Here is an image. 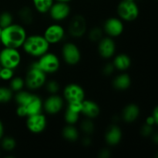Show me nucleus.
I'll return each mask as SVG.
<instances>
[{
	"instance_id": "obj_1",
	"label": "nucleus",
	"mask_w": 158,
	"mask_h": 158,
	"mask_svg": "<svg viewBox=\"0 0 158 158\" xmlns=\"http://www.w3.org/2000/svg\"><path fill=\"white\" fill-rule=\"evenodd\" d=\"M27 35L26 29L23 25L13 23L7 27L2 28L0 43L3 47L19 49L23 47Z\"/></svg>"
},
{
	"instance_id": "obj_2",
	"label": "nucleus",
	"mask_w": 158,
	"mask_h": 158,
	"mask_svg": "<svg viewBox=\"0 0 158 158\" xmlns=\"http://www.w3.org/2000/svg\"><path fill=\"white\" fill-rule=\"evenodd\" d=\"M26 54L34 58H39L49 52L50 44L41 34H31L27 35L23 46Z\"/></svg>"
},
{
	"instance_id": "obj_3",
	"label": "nucleus",
	"mask_w": 158,
	"mask_h": 158,
	"mask_svg": "<svg viewBox=\"0 0 158 158\" xmlns=\"http://www.w3.org/2000/svg\"><path fill=\"white\" fill-rule=\"evenodd\" d=\"M24 79L26 87L31 91H35L45 86L47 81V74L38 67L35 61L29 66Z\"/></svg>"
},
{
	"instance_id": "obj_4",
	"label": "nucleus",
	"mask_w": 158,
	"mask_h": 158,
	"mask_svg": "<svg viewBox=\"0 0 158 158\" xmlns=\"http://www.w3.org/2000/svg\"><path fill=\"white\" fill-rule=\"evenodd\" d=\"M35 62L38 67L47 75L57 73L61 66L60 57L56 53L49 51L39 57Z\"/></svg>"
},
{
	"instance_id": "obj_5",
	"label": "nucleus",
	"mask_w": 158,
	"mask_h": 158,
	"mask_svg": "<svg viewBox=\"0 0 158 158\" xmlns=\"http://www.w3.org/2000/svg\"><path fill=\"white\" fill-rule=\"evenodd\" d=\"M117 13L122 21L131 23L138 18L140 9L135 1L122 0L117 5Z\"/></svg>"
},
{
	"instance_id": "obj_6",
	"label": "nucleus",
	"mask_w": 158,
	"mask_h": 158,
	"mask_svg": "<svg viewBox=\"0 0 158 158\" xmlns=\"http://www.w3.org/2000/svg\"><path fill=\"white\" fill-rule=\"evenodd\" d=\"M22 63V54L19 49L3 47L0 50V66L15 69Z\"/></svg>"
},
{
	"instance_id": "obj_7",
	"label": "nucleus",
	"mask_w": 158,
	"mask_h": 158,
	"mask_svg": "<svg viewBox=\"0 0 158 158\" xmlns=\"http://www.w3.org/2000/svg\"><path fill=\"white\" fill-rule=\"evenodd\" d=\"M61 57L63 62L68 66H77L81 61V51L76 43L67 42L62 46Z\"/></svg>"
},
{
	"instance_id": "obj_8",
	"label": "nucleus",
	"mask_w": 158,
	"mask_h": 158,
	"mask_svg": "<svg viewBox=\"0 0 158 158\" xmlns=\"http://www.w3.org/2000/svg\"><path fill=\"white\" fill-rule=\"evenodd\" d=\"M87 32V22L83 15L77 14L72 16L68 24V32L76 39L82 38Z\"/></svg>"
},
{
	"instance_id": "obj_9",
	"label": "nucleus",
	"mask_w": 158,
	"mask_h": 158,
	"mask_svg": "<svg viewBox=\"0 0 158 158\" xmlns=\"http://www.w3.org/2000/svg\"><path fill=\"white\" fill-rule=\"evenodd\" d=\"M46 41L51 45H56L63 41L66 36V29L59 23L49 25L43 34Z\"/></svg>"
},
{
	"instance_id": "obj_10",
	"label": "nucleus",
	"mask_w": 158,
	"mask_h": 158,
	"mask_svg": "<svg viewBox=\"0 0 158 158\" xmlns=\"http://www.w3.org/2000/svg\"><path fill=\"white\" fill-rule=\"evenodd\" d=\"M63 97L67 103L83 102L86 99V92L80 84L71 83L66 85L63 89Z\"/></svg>"
},
{
	"instance_id": "obj_11",
	"label": "nucleus",
	"mask_w": 158,
	"mask_h": 158,
	"mask_svg": "<svg viewBox=\"0 0 158 158\" xmlns=\"http://www.w3.org/2000/svg\"><path fill=\"white\" fill-rule=\"evenodd\" d=\"M48 14L54 22L60 23L69 18L71 14V8L68 2L55 1Z\"/></svg>"
},
{
	"instance_id": "obj_12",
	"label": "nucleus",
	"mask_w": 158,
	"mask_h": 158,
	"mask_svg": "<svg viewBox=\"0 0 158 158\" xmlns=\"http://www.w3.org/2000/svg\"><path fill=\"white\" fill-rule=\"evenodd\" d=\"M47 117L43 113L34 114L26 117V128L34 134H42L47 127Z\"/></svg>"
},
{
	"instance_id": "obj_13",
	"label": "nucleus",
	"mask_w": 158,
	"mask_h": 158,
	"mask_svg": "<svg viewBox=\"0 0 158 158\" xmlns=\"http://www.w3.org/2000/svg\"><path fill=\"white\" fill-rule=\"evenodd\" d=\"M103 30L106 35L112 38L120 36L124 31V22L122 21L118 16L110 17L105 20L103 23Z\"/></svg>"
},
{
	"instance_id": "obj_14",
	"label": "nucleus",
	"mask_w": 158,
	"mask_h": 158,
	"mask_svg": "<svg viewBox=\"0 0 158 158\" xmlns=\"http://www.w3.org/2000/svg\"><path fill=\"white\" fill-rule=\"evenodd\" d=\"M65 100L62 96L50 94L43 101V111L49 115H56L63 110Z\"/></svg>"
},
{
	"instance_id": "obj_15",
	"label": "nucleus",
	"mask_w": 158,
	"mask_h": 158,
	"mask_svg": "<svg viewBox=\"0 0 158 158\" xmlns=\"http://www.w3.org/2000/svg\"><path fill=\"white\" fill-rule=\"evenodd\" d=\"M97 51L101 58L110 60L116 55L117 44L114 38L106 35L97 43Z\"/></svg>"
},
{
	"instance_id": "obj_16",
	"label": "nucleus",
	"mask_w": 158,
	"mask_h": 158,
	"mask_svg": "<svg viewBox=\"0 0 158 158\" xmlns=\"http://www.w3.org/2000/svg\"><path fill=\"white\" fill-rule=\"evenodd\" d=\"M27 113V117L34 114L43 113V100L40 96L30 92L26 100L22 104Z\"/></svg>"
},
{
	"instance_id": "obj_17",
	"label": "nucleus",
	"mask_w": 158,
	"mask_h": 158,
	"mask_svg": "<svg viewBox=\"0 0 158 158\" xmlns=\"http://www.w3.org/2000/svg\"><path fill=\"white\" fill-rule=\"evenodd\" d=\"M123 131L121 128L116 124H112L106 129L104 134V140L109 146H117L121 142Z\"/></svg>"
},
{
	"instance_id": "obj_18",
	"label": "nucleus",
	"mask_w": 158,
	"mask_h": 158,
	"mask_svg": "<svg viewBox=\"0 0 158 158\" xmlns=\"http://www.w3.org/2000/svg\"><path fill=\"white\" fill-rule=\"evenodd\" d=\"M100 114V107L96 101L85 99L82 103L81 115L86 118L96 119Z\"/></svg>"
},
{
	"instance_id": "obj_19",
	"label": "nucleus",
	"mask_w": 158,
	"mask_h": 158,
	"mask_svg": "<svg viewBox=\"0 0 158 158\" xmlns=\"http://www.w3.org/2000/svg\"><path fill=\"white\" fill-rule=\"evenodd\" d=\"M140 107L135 103H129L123 107L121 113V118L125 123H132L140 116Z\"/></svg>"
},
{
	"instance_id": "obj_20",
	"label": "nucleus",
	"mask_w": 158,
	"mask_h": 158,
	"mask_svg": "<svg viewBox=\"0 0 158 158\" xmlns=\"http://www.w3.org/2000/svg\"><path fill=\"white\" fill-rule=\"evenodd\" d=\"M113 87L119 91H125L131 86V78L128 73L121 72L116 76L112 82Z\"/></svg>"
},
{
	"instance_id": "obj_21",
	"label": "nucleus",
	"mask_w": 158,
	"mask_h": 158,
	"mask_svg": "<svg viewBox=\"0 0 158 158\" xmlns=\"http://www.w3.org/2000/svg\"><path fill=\"white\" fill-rule=\"evenodd\" d=\"M112 63L116 70L125 72L128 69H130L132 62H131V57L127 54L118 53L113 57Z\"/></svg>"
},
{
	"instance_id": "obj_22",
	"label": "nucleus",
	"mask_w": 158,
	"mask_h": 158,
	"mask_svg": "<svg viewBox=\"0 0 158 158\" xmlns=\"http://www.w3.org/2000/svg\"><path fill=\"white\" fill-rule=\"evenodd\" d=\"M61 133L62 137L69 142H76L80 138V131L75 125L66 124Z\"/></svg>"
},
{
	"instance_id": "obj_23",
	"label": "nucleus",
	"mask_w": 158,
	"mask_h": 158,
	"mask_svg": "<svg viewBox=\"0 0 158 158\" xmlns=\"http://www.w3.org/2000/svg\"><path fill=\"white\" fill-rule=\"evenodd\" d=\"M54 2L55 0H32L34 9L40 14L48 13Z\"/></svg>"
},
{
	"instance_id": "obj_24",
	"label": "nucleus",
	"mask_w": 158,
	"mask_h": 158,
	"mask_svg": "<svg viewBox=\"0 0 158 158\" xmlns=\"http://www.w3.org/2000/svg\"><path fill=\"white\" fill-rule=\"evenodd\" d=\"M19 18L23 24L29 25L32 23L34 20V15L32 10L29 6H24L21 8L18 12Z\"/></svg>"
},
{
	"instance_id": "obj_25",
	"label": "nucleus",
	"mask_w": 158,
	"mask_h": 158,
	"mask_svg": "<svg viewBox=\"0 0 158 158\" xmlns=\"http://www.w3.org/2000/svg\"><path fill=\"white\" fill-rule=\"evenodd\" d=\"M9 82V88L12 89L14 94L23 90L26 87L25 79L22 77H19V76H14Z\"/></svg>"
},
{
	"instance_id": "obj_26",
	"label": "nucleus",
	"mask_w": 158,
	"mask_h": 158,
	"mask_svg": "<svg viewBox=\"0 0 158 158\" xmlns=\"http://www.w3.org/2000/svg\"><path fill=\"white\" fill-rule=\"evenodd\" d=\"M80 115L81 114L80 113L76 112V111H73L66 107L64 115H63V118H64V120L66 123V124L76 125L78 123L79 120H80Z\"/></svg>"
},
{
	"instance_id": "obj_27",
	"label": "nucleus",
	"mask_w": 158,
	"mask_h": 158,
	"mask_svg": "<svg viewBox=\"0 0 158 158\" xmlns=\"http://www.w3.org/2000/svg\"><path fill=\"white\" fill-rule=\"evenodd\" d=\"M16 140L14 137H10V136H6L3 137L1 139V147L2 150L7 151V152H11L16 148Z\"/></svg>"
},
{
	"instance_id": "obj_28",
	"label": "nucleus",
	"mask_w": 158,
	"mask_h": 158,
	"mask_svg": "<svg viewBox=\"0 0 158 158\" xmlns=\"http://www.w3.org/2000/svg\"><path fill=\"white\" fill-rule=\"evenodd\" d=\"M14 93L9 86H0V104L10 102L13 99Z\"/></svg>"
},
{
	"instance_id": "obj_29",
	"label": "nucleus",
	"mask_w": 158,
	"mask_h": 158,
	"mask_svg": "<svg viewBox=\"0 0 158 158\" xmlns=\"http://www.w3.org/2000/svg\"><path fill=\"white\" fill-rule=\"evenodd\" d=\"M80 130L86 136H90L93 134L95 130V125L92 121V119L86 118L83 120L80 124Z\"/></svg>"
},
{
	"instance_id": "obj_30",
	"label": "nucleus",
	"mask_w": 158,
	"mask_h": 158,
	"mask_svg": "<svg viewBox=\"0 0 158 158\" xmlns=\"http://www.w3.org/2000/svg\"><path fill=\"white\" fill-rule=\"evenodd\" d=\"M104 32L103 30V28H100L99 26H94L92 29H89L88 32V38L93 43H98L100 40L103 37Z\"/></svg>"
},
{
	"instance_id": "obj_31",
	"label": "nucleus",
	"mask_w": 158,
	"mask_h": 158,
	"mask_svg": "<svg viewBox=\"0 0 158 158\" xmlns=\"http://www.w3.org/2000/svg\"><path fill=\"white\" fill-rule=\"evenodd\" d=\"M14 18L11 12L5 11L0 14V25L2 28L7 27L13 23Z\"/></svg>"
},
{
	"instance_id": "obj_32",
	"label": "nucleus",
	"mask_w": 158,
	"mask_h": 158,
	"mask_svg": "<svg viewBox=\"0 0 158 158\" xmlns=\"http://www.w3.org/2000/svg\"><path fill=\"white\" fill-rule=\"evenodd\" d=\"M44 86L49 94H56L60 90V83L55 80H47Z\"/></svg>"
},
{
	"instance_id": "obj_33",
	"label": "nucleus",
	"mask_w": 158,
	"mask_h": 158,
	"mask_svg": "<svg viewBox=\"0 0 158 158\" xmlns=\"http://www.w3.org/2000/svg\"><path fill=\"white\" fill-rule=\"evenodd\" d=\"M15 76V69L10 68L2 67L0 70V80L2 81H9Z\"/></svg>"
},
{
	"instance_id": "obj_34",
	"label": "nucleus",
	"mask_w": 158,
	"mask_h": 158,
	"mask_svg": "<svg viewBox=\"0 0 158 158\" xmlns=\"http://www.w3.org/2000/svg\"><path fill=\"white\" fill-rule=\"evenodd\" d=\"M115 70L116 69L113 63H107L103 66V70L102 71H103V75H105L106 77H109V76L112 75Z\"/></svg>"
},
{
	"instance_id": "obj_35",
	"label": "nucleus",
	"mask_w": 158,
	"mask_h": 158,
	"mask_svg": "<svg viewBox=\"0 0 158 158\" xmlns=\"http://www.w3.org/2000/svg\"><path fill=\"white\" fill-rule=\"evenodd\" d=\"M154 132V129H153V126L151 125H148L147 123H145L144 125H143L140 129V134L143 137H149Z\"/></svg>"
},
{
	"instance_id": "obj_36",
	"label": "nucleus",
	"mask_w": 158,
	"mask_h": 158,
	"mask_svg": "<svg viewBox=\"0 0 158 158\" xmlns=\"http://www.w3.org/2000/svg\"><path fill=\"white\" fill-rule=\"evenodd\" d=\"M98 156L100 158H108L110 157V150L104 148L100 151Z\"/></svg>"
},
{
	"instance_id": "obj_37",
	"label": "nucleus",
	"mask_w": 158,
	"mask_h": 158,
	"mask_svg": "<svg viewBox=\"0 0 158 158\" xmlns=\"http://www.w3.org/2000/svg\"><path fill=\"white\" fill-rule=\"evenodd\" d=\"M91 143H92V140H91L90 137L86 135V137H84L83 139V144L84 146H89L91 144Z\"/></svg>"
},
{
	"instance_id": "obj_38",
	"label": "nucleus",
	"mask_w": 158,
	"mask_h": 158,
	"mask_svg": "<svg viewBox=\"0 0 158 158\" xmlns=\"http://www.w3.org/2000/svg\"><path fill=\"white\" fill-rule=\"evenodd\" d=\"M146 123L148 125H151V126H153V125L155 124V120H154V117H153L152 115L149 116V117H147Z\"/></svg>"
},
{
	"instance_id": "obj_39",
	"label": "nucleus",
	"mask_w": 158,
	"mask_h": 158,
	"mask_svg": "<svg viewBox=\"0 0 158 158\" xmlns=\"http://www.w3.org/2000/svg\"><path fill=\"white\" fill-rule=\"evenodd\" d=\"M152 116L154 117V120H155V124L158 125V106L154 108V111H153Z\"/></svg>"
},
{
	"instance_id": "obj_40",
	"label": "nucleus",
	"mask_w": 158,
	"mask_h": 158,
	"mask_svg": "<svg viewBox=\"0 0 158 158\" xmlns=\"http://www.w3.org/2000/svg\"><path fill=\"white\" fill-rule=\"evenodd\" d=\"M4 134H5L4 124H3L2 121L0 120V140H1V139L4 137Z\"/></svg>"
},
{
	"instance_id": "obj_41",
	"label": "nucleus",
	"mask_w": 158,
	"mask_h": 158,
	"mask_svg": "<svg viewBox=\"0 0 158 158\" xmlns=\"http://www.w3.org/2000/svg\"><path fill=\"white\" fill-rule=\"evenodd\" d=\"M153 140H154V143L158 144V133H156L153 135Z\"/></svg>"
},
{
	"instance_id": "obj_42",
	"label": "nucleus",
	"mask_w": 158,
	"mask_h": 158,
	"mask_svg": "<svg viewBox=\"0 0 158 158\" xmlns=\"http://www.w3.org/2000/svg\"><path fill=\"white\" fill-rule=\"evenodd\" d=\"M56 2H68L69 3V2L72 1V0H55Z\"/></svg>"
},
{
	"instance_id": "obj_43",
	"label": "nucleus",
	"mask_w": 158,
	"mask_h": 158,
	"mask_svg": "<svg viewBox=\"0 0 158 158\" xmlns=\"http://www.w3.org/2000/svg\"><path fill=\"white\" fill-rule=\"evenodd\" d=\"M2 28H0V39H1V33H2Z\"/></svg>"
},
{
	"instance_id": "obj_44",
	"label": "nucleus",
	"mask_w": 158,
	"mask_h": 158,
	"mask_svg": "<svg viewBox=\"0 0 158 158\" xmlns=\"http://www.w3.org/2000/svg\"><path fill=\"white\" fill-rule=\"evenodd\" d=\"M127 1H136V0H127Z\"/></svg>"
},
{
	"instance_id": "obj_45",
	"label": "nucleus",
	"mask_w": 158,
	"mask_h": 158,
	"mask_svg": "<svg viewBox=\"0 0 158 158\" xmlns=\"http://www.w3.org/2000/svg\"><path fill=\"white\" fill-rule=\"evenodd\" d=\"M1 68H2V66H0V70H1Z\"/></svg>"
},
{
	"instance_id": "obj_46",
	"label": "nucleus",
	"mask_w": 158,
	"mask_h": 158,
	"mask_svg": "<svg viewBox=\"0 0 158 158\" xmlns=\"http://www.w3.org/2000/svg\"><path fill=\"white\" fill-rule=\"evenodd\" d=\"M157 157H158V154H157Z\"/></svg>"
},
{
	"instance_id": "obj_47",
	"label": "nucleus",
	"mask_w": 158,
	"mask_h": 158,
	"mask_svg": "<svg viewBox=\"0 0 158 158\" xmlns=\"http://www.w3.org/2000/svg\"><path fill=\"white\" fill-rule=\"evenodd\" d=\"M0 28H2V27H1V25H0Z\"/></svg>"
}]
</instances>
